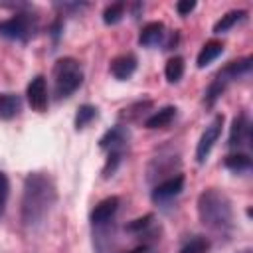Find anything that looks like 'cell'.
<instances>
[{
	"label": "cell",
	"instance_id": "obj_1",
	"mask_svg": "<svg viewBox=\"0 0 253 253\" xmlns=\"http://www.w3.org/2000/svg\"><path fill=\"white\" fill-rule=\"evenodd\" d=\"M55 202H57V190L49 174L45 172L26 174L22 188V202H20L22 225L30 233L40 231L47 223Z\"/></svg>",
	"mask_w": 253,
	"mask_h": 253
},
{
	"label": "cell",
	"instance_id": "obj_2",
	"mask_svg": "<svg viewBox=\"0 0 253 253\" xmlns=\"http://www.w3.org/2000/svg\"><path fill=\"white\" fill-rule=\"evenodd\" d=\"M198 217L208 229L227 235L233 229V206L227 194L217 188H206L200 192L196 202Z\"/></svg>",
	"mask_w": 253,
	"mask_h": 253
},
{
	"label": "cell",
	"instance_id": "obj_3",
	"mask_svg": "<svg viewBox=\"0 0 253 253\" xmlns=\"http://www.w3.org/2000/svg\"><path fill=\"white\" fill-rule=\"evenodd\" d=\"M53 93L57 99L73 95L83 83V67L75 57H59L51 69Z\"/></svg>",
	"mask_w": 253,
	"mask_h": 253
},
{
	"label": "cell",
	"instance_id": "obj_4",
	"mask_svg": "<svg viewBox=\"0 0 253 253\" xmlns=\"http://www.w3.org/2000/svg\"><path fill=\"white\" fill-rule=\"evenodd\" d=\"M38 20L32 12H16L12 18L0 22V36L14 42H28L36 32Z\"/></svg>",
	"mask_w": 253,
	"mask_h": 253
},
{
	"label": "cell",
	"instance_id": "obj_5",
	"mask_svg": "<svg viewBox=\"0 0 253 253\" xmlns=\"http://www.w3.org/2000/svg\"><path fill=\"white\" fill-rule=\"evenodd\" d=\"M221 126H223V115H215L213 121L202 132V136H200V140L196 144V160H198V164H204L208 160L213 144L217 142V138L221 134Z\"/></svg>",
	"mask_w": 253,
	"mask_h": 253
},
{
	"label": "cell",
	"instance_id": "obj_6",
	"mask_svg": "<svg viewBox=\"0 0 253 253\" xmlns=\"http://www.w3.org/2000/svg\"><path fill=\"white\" fill-rule=\"evenodd\" d=\"M251 142V121L245 113H239L231 126H229V136H227V146L239 152V148L247 146Z\"/></svg>",
	"mask_w": 253,
	"mask_h": 253
},
{
	"label": "cell",
	"instance_id": "obj_7",
	"mask_svg": "<svg viewBox=\"0 0 253 253\" xmlns=\"http://www.w3.org/2000/svg\"><path fill=\"white\" fill-rule=\"evenodd\" d=\"M182 190H184V176L176 174V176H170V178L162 180L160 184H156L150 198L154 204H164V202L174 200Z\"/></svg>",
	"mask_w": 253,
	"mask_h": 253
},
{
	"label": "cell",
	"instance_id": "obj_8",
	"mask_svg": "<svg viewBox=\"0 0 253 253\" xmlns=\"http://www.w3.org/2000/svg\"><path fill=\"white\" fill-rule=\"evenodd\" d=\"M99 146L107 152H121L125 154L126 146H128V130L123 125H115L111 126L101 138H99Z\"/></svg>",
	"mask_w": 253,
	"mask_h": 253
},
{
	"label": "cell",
	"instance_id": "obj_9",
	"mask_svg": "<svg viewBox=\"0 0 253 253\" xmlns=\"http://www.w3.org/2000/svg\"><path fill=\"white\" fill-rule=\"evenodd\" d=\"M26 97L28 103L34 111L43 113L47 109V85H45V77L43 75H36L28 87H26Z\"/></svg>",
	"mask_w": 253,
	"mask_h": 253
},
{
	"label": "cell",
	"instance_id": "obj_10",
	"mask_svg": "<svg viewBox=\"0 0 253 253\" xmlns=\"http://www.w3.org/2000/svg\"><path fill=\"white\" fill-rule=\"evenodd\" d=\"M119 206H121L119 196H109V198L101 200L93 208V211H91V223H93V227H103L109 221H113L115 213L119 211Z\"/></svg>",
	"mask_w": 253,
	"mask_h": 253
},
{
	"label": "cell",
	"instance_id": "obj_11",
	"mask_svg": "<svg viewBox=\"0 0 253 253\" xmlns=\"http://www.w3.org/2000/svg\"><path fill=\"white\" fill-rule=\"evenodd\" d=\"M136 57L132 55V53H121V55H117L113 61H111V65H109V69H111V73H113V77L115 79H119V81H126L134 71H136Z\"/></svg>",
	"mask_w": 253,
	"mask_h": 253
},
{
	"label": "cell",
	"instance_id": "obj_12",
	"mask_svg": "<svg viewBox=\"0 0 253 253\" xmlns=\"http://www.w3.org/2000/svg\"><path fill=\"white\" fill-rule=\"evenodd\" d=\"M251 67H253V57H251V55H245V57H241V59L229 61V63L219 71V75H221L227 83H231V81H235V79H241V77L249 75V73H251Z\"/></svg>",
	"mask_w": 253,
	"mask_h": 253
},
{
	"label": "cell",
	"instance_id": "obj_13",
	"mask_svg": "<svg viewBox=\"0 0 253 253\" xmlns=\"http://www.w3.org/2000/svg\"><path fill=\"white\" fill-rule=\"evenodd\" d=\"M164 36H166V28L162 22H148L142 26L138 34V43L142 47H154L164 40Z\"/></svg>",
	"mask_w": 253,
	"mask_h": 253
},
{
	"label": "cell",
	"instance_id": "obj_14",
	"mask_svg": "<svg viewBox=\"0 0 253 253\" xmlns=\"http://www.w3.org/2000/svg\"><path fill=\"white\" fill-rule=\"evenodd\" d=\"M176 113H178V109H176L174 105H166V107L154 111L150 117H146V119H144V126L150 128V130H154V128H164V126H168V125L176 119Z\"/></svg>",
	"mask_w": 253,
	"mask_h": 253
},
{
	"label": "cell",
	"instance_id": "obj_15",
	"mask_svg": "<svg viewBox=\"0 0 253 253\" xmlns=\"http://www.w3.org/2000/svg\"><path fill=\"white\" fill-rule=\"evenodd\" d=\"M221 53H223V43H221L219 40H210V42H206V43L202 45V49H200V53H198V57H196V65H198L200 69H204V67H208L211 61H215Z\"/></svg>",
	"mask_w": 253,
	"mask_h": 253
},
{
	"label": "cell",
	"instance_id": "obj_16",
	"mask_svg": "<svg viewBox=\"0 0 253 253\" xmlns=\"http://www.w3.org/2000/svg\"><path fill=\"white\" fill-rule=\"evenodd\" d=\"M22 109V101L16 93H0V119L10 121Z\"/></svg>",
	"mask_w": 253,
	"mask_h": 253
},
{
	"label": "cell",
	"instance_id": "obj_17",
	"mask_svg": "<svg viewBox=\"0 0 253 253\" xmlns=\"http://www.w3.org/2000/svg\"><path fill=\"white\" fill-rule=\"evenodd\" d=\"M245 16H247V10H229V12H225L213 24V34H225V32H229L233 26H237L239 22H243Z\"/></svg>",
	"mask_w": 253,
	"mask_h": 253
},
{
	"label": "cell",
	"instance_id": "obj_18",
	"mask_svg": "<svg viewBox=\"0 0 253 253\" xmlns=\"http://www.w3.org/2000/svg\"><path fill=\"white\" fill-rule=\"evenodd\" d=\"M229 83L217 73L215 77H213V81L208 85V89H206V93H204V103L208 105V107H213L215 105V101L221 97V93L225 91V87H227Z\"/></svg>",
	"mask_w": 253,
	"mask_h": 253
},
{
	"label": "cell",
	"instance_id": "obj_19",
	"mask_svg": "<svg viewBox=\"0 0 253 253\" xmlns=\"http://www.w3.org/2000/svg\"><path fill=\"white\" fill-rule=\"evenodd\" d=\"M223 166L231 172H247L251 168V158L245 152H233L223 158Z\"/></svg>",
	"mask_w": 253,
	"mask_h": 253
},
{
	"label": "cell",
	"instance_id": "obj_20",
	"mask_svg": "<svg viewBox=\"0 0 253 253\" xmlns=\"http://www.w3.org/2000/svg\"><path fill=\"white\" fill-rule=\"evenodd\" d=\"M184 75V59L180 55H174L164 65V77L168 83H178Z\"/></svg>",
	"mask_w": 253,
	"mask_h": 253
},
{
	"label": "cell",
	"instance_id": "obj_21",
	"mask_svg": "<svg viewBox=\"0 0 253 253\" xmlns=\"http://www.w3.org/2000/svg\"><path fill=\"white\" fill-rule=\"evenodd\" d=\"M125 10H126V4L125 2H113V4H109L103 10V22L107 26H113V24L121 22L123 16H125Z\"/></svg>",
	"mask_w": 253,
	"mask_h": 253
},
{
	"label": "cell",
	"instance_id": "obj_22",
	"mask_svg": "<svg viewBox=\"0 0 253 253\" xmlns=\"http://www.w3.org/2000/svg\"><path fill=\"white\" fill-rule=\"evenodd\" d=\"M95 117H97V107H93V105H89V103L81 105V107L77 109V113H75V128H77V130L85 128Z\"/></svg>",
	"mask_w": 253,
	"mask_h": 253
},
{
	"label": "cell",
	"instance_id": "obj_23",
	"mask_svg": "<svg viewBox=\"0 0 253 253\" xmlns=\"http://www.w3.org/2000/svg\"><path fill=\"white\" fill-rule=\"evenodd\" d=\"M211 247V241L204 235H196L194 239H190L178 253H208Z\"/></svg>",
	"mask_w": 253,
	"mask_h": 253
},
{
	"label": "cell",
	"instance_id": "obj_24",
	"mask_svg": "<svg viewBox=\"0 0 253 253\" xmlns=\"http://www.w3.org/2000/svg\"><path fill=\"white\" fill-rule=\"evenodd\" d=\"M152 219H154L152 213H144V215H140V217L128 221V223L125 225V229H126L128 233H140V231H144V229H148V227L152 225Z\"/></svg>",
	"mask_w": 253,
	"mask_h": 253
},
{
	"label": "cell",
	"instance_id": "obj_25",
	"mask_svg": "<svg viewBox=\"0 0 253 253\" xmlns=\"http://www.w3.org/2000/svg\"><path fill=\"white\" fill-rule=\"evenodd\" d=\"M123 156L125 154H121V152H107V160L103 166V178H111L117 172L119 164L123 162Z\"/></svg>",
	"mask_w": 253,
	"mask_h": 253
},
{
	"label": "cell",
	"instance_id": "obj_26",
	"mask_svg": "<svg viewBox=\"0 0 253 253\" xmlns=\"http://www.w3.org/2000/svg\"><path fill=\"white\" fill-rule=\"evenodd\" d=\"M8 192H10L8 178H6V174L0 170V215H2L4 206H6V200H8Z\"/></svg>",
	"mask_w": 253,
	"mask_h": 253
},
{
	"label": "cell",
	"instance_id": "obj_27",
	"mask_svg": "<svg viewBox=\"0 0 253 253\" xmlns=\"http://www.w3.org/2000/svg\"><path fill=\"white\" fill-rule=\"evenodd\" d=\"M196 0H180L178 4H176V12L180 14V16H188L190 12H194L196 10Z\"/></svg>",
	"mask_w": 253,
	"mask_h": 253
},
{
	"label": "cell",
	"instance_id": "obj_28",
	"mask_svg": "<svg viewBox=\"0 0 253 253\" xmlns=\"http://www.w3.org/2000/svg\"><path fill=\"white\" fill-rule=\"evenodd\" d=\"M61 30H63V22H61V20H55V22L51 24V36H53V40H55V42L59 40Z\"/></svg>",
	"mask_w": 253,
	"mask_h": 253
},
{
	"label": "cell",
	"instance_id": "obj_29",
	"mask_svg": "<svg viewBox=\"0 0 253 253\" xmlns=\"http://www.w3.org/2000/svg\"><path fill=\"white\" fill-rule=\"evenodd\" d=\"M126 253H152V247L146 245V243H140V245H136L134 249H130V251H126Z\"/></svg>",
	"mask_w": 253,
	"mask_h": 253
},
{
	"label": "cell",
	"instance_id": "obj_30",
	"mask_svg": "<svg viewBox=\"0 0 253 253\" xmlns=\"http://www.w3.org/2000/svg\"><path fill=\"white\" fill-rule=\"evenodd\" d=\"M237 253H253V249H251V247H245V249H241V251H237Z\"/></svg>",
	"mask_w": 253,
	"mask_h": 253
}]
</instances>
